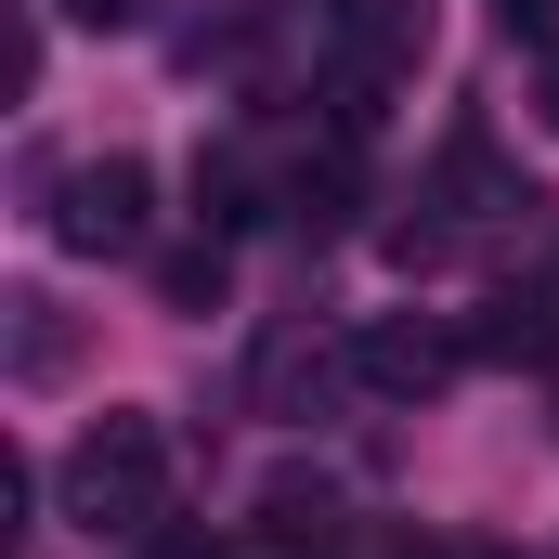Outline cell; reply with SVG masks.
Segmentation results:
<instances>
[{
	"label": "cell",
	"instance_id": "6da1fadb",
	"mask_svg": "<svg viewBox=\"0 0 559 559\" xmlns=\"http://www.w3.org/2000/svg\"><path fill=\"white\" fill-rule=\"evenodd\" d=\"M66 508L92 534H156L169 521V429L156 417H92L66 442Z\"/></svg>",
	"mask_w": 559,
	"mask_h": 559
},
{
	"label": "cell",
	"instance_id": "7a4b0ae2",
	"mask_svg": "<svg viewBox=\"0 0 559 559\" xmlns=\"http://www.w3.org/2000/svg\"><path fill=\"white\" fill-rule=\"evenodd\" d=\"M143 209H156V169H143V156H79V169L52 182V248L131 261V248H143Z\"/></svg>",
	"mask_w": 559,
	"mask_h": 559
},
{
	"label": "cell",
	"instance_id": "3957f363",
	"mask_svg": "<svg viewBox=\"0 0 559 559\" xmlns=\"http://www.w3.org/2000/svg\"><path fill=\"white\" fill-rule=\"evenodd\" d=\"M248 559H352V521H338V495L325 481H261V521H248Z\"/></svg>",
	"mask_w": 559,
	"mask_h": 559
},
{
	"label": "cell",
	"instance_id": "277c9868",
	"mask_svg": "<svg viewBox=\"0 0 559 559\" xmlns=\"http://www.w3.org/2000/svg\"><path fill=\"white\" fill-rule=\"evenodd\" d=\"M352 365H365V391L417 404V391H442V378L468 365V338H442V325H417V312H391V325H365V338H352Z\"/></svg>",
	"mask_w": 559,
	"mask_h": 559
},
{
	"label": "cell",
	"instance_id": "5b68a950",
	"mask_svg": "<svg viewBox=\"0 0 559 559\" xmlns=\"http://www.w3.org/2000/svg\"><path fill=\"white\" fill-rule=\"evenodd\" d=\"M352 209H365V143H352V131H325L299 169H286V222H299V235H338Z\"/></svg>",
	"mask_w": 559,
	"mask_h": 559
},
{
	"label": "cell",
	"instance_id": "8992f818",
	"mask_svg": "<svg viewBox=\"0 0 559 559\" xmlns=\"http://www.w3.org/2000/svg\"><path fill=\"white\" fill-rule=\"evenodd\" d=\"M468 352H481V365H547V352H559V286H508V299L481 312Z\"/></svg>",
	"mask_w": 559,
	"mask_h": 559
},
{
	"label": "cell",
	"instance_id": "52a82bcc",
	"mask_svg": "<svg viewBox=\"0 0 559 559\" xmlns=\"http://www.w3.org/2000/svg\"><path fill=\"white\" fill-rule=\"evenodd\" d=\"M195 222H209V235H248V222H261V169H248L235 143L195 156Z\"/></svg>",
	"mask_w": 559,
	"mask_h": 559
},
{
	"label": "cell",
	"instance_id": "ba28073f",
	"mask_svg": "<svg viewBox=\"0 0 559 559\" xmlns=\"http://www.w3.org/2000/svg\"><path fill=\"white\" fill-rule=\"evenodd\" d=\"M222 286H235V248H222V235H195V248L156 261V299H169V312H222Z\"/></svg>",
	"mask_w": 559,
	"mask_h": 559
},
{
	"label": "cell",
	"instance_id": "9c48e42d",
	"mask_svg": "<svg viewBox=\"0 0 559 559\" xmlns=\"http://www.w3.org/2000/svg\"><path fill=\"white\" fill-rule=\"evenodd\" d=\"M143 559H248V547H222V534H169V521H156V534H143Z\"/></svg>",
	"mask_w": 559,
	"mask_h": 559
},
{
	"label": "cell",
	"instance_id": "30bf717a",
	"mask_svg": "<svg viewBox=\"0 0 559 559\" xmlns=\"http://www.w3.org/2000/svg\"><path fill=\"white\" fill-rule=\"evenodd\" d=\"M52 13H66V26H131L143 0H52Z\"/></svg>",
	"mask_w": 559,
	"mask_h": 559
},
{
	"label": "cell",
	"instance_id": "8fae6325",
	"mask_svg": "<svg viewBox=\"0 0 559 559\" xmlns=\"http://www.w3.org/2000/svg\"><path fill=\"white\" fill-rule=\"evenodd\" d=\"M508 26L521 39H559V0H508Z\"/></svg>",
	"mask_w": 559,
	"mask_h": 559
},
{
	"label": "cell",
	"instance_id": "7c38bea8",
	"mask_svg": "<svg viewBox=\"0 0 559 559\" xmlns=\"http://www.w3.org/2000/svg\"><path fill=\"white\" fill-rule=\"evenodd\" d=\"M534 105H547V131H559V39H547V66H534Z\"/></svg>",
	"mask_w": 559,
	"mask_h": 559
},
{
	"label": "cell",
	"instance_id": "4fadbf2b",
	"mask_svg": "<svg viewBox=\"0 0 559 559\" xmlns=\"http://www.w3.org/2000/svg\"><path fill=\"white\" fill-rule=\"evenodd\" d=\"M365 559H429V547H417V534H365Z\"/></svg>",
	"mask_w": 559,
	"mask_h": 559
}]
</instances>
